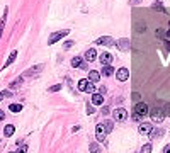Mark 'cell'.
Instances as JSON below:
<instances>
[{
	"mask_svg": "<svg viewBox=\"0 0 170 153\" xmlns=\"http://www.w3.org/2000/svg\"><path fill=\"white\" fill-rule=\"evenodd\" d=\"M145 116H148V105L145 104V102H138V104H134V119L138 121L141 117H145Z\"/></svg>",
	"mask_w": 170,
	"mask_h": 153,
	"instance_id": "obj_1",
	"label": "cell"
},
{
	"mask_svg": "<svg viewBox=\"0 0 170 153\" xmlns=\"http://www.w3.org/2000/svg\"><path fill=\"white\" fill-rule=\"evenodd\" d=\"M78 89L82 92H87V94H94L95 92V85L90 80H80L78 82Z\"/></svg>",
	"mask_w": 170,
	"mask_h": 153,
	"instance_id": "obj_2",
	"label": "cell"
},
{
	"mask_svg": "<svg viewBox=\"0 0 170 153\" xmlns=\"http://www.w3.org/2000/svg\"><path fill=\"white\" fill-rule=\"evenodd\" d=\"M148 114L151 116V119L155 122H162L165 119V112L162 111V109H158V107H153L151 111H148Z\"/></svg>",
	"mask_w": 170,
	"mask_h": 153,
	"instance_id": "obj_3",
	"label": "cell"
},
{
	"mask_svg": "<svg viewBox=\"0 0 170 153\" xmlns=\"http://www.w3.org/2000/svg\"><path fill=\"white\" fill-rule=\"evenodd\" d=\"M68 32H70L68 29H63V31H58V32H53V34L50 36V39H48V44H55L56 41H60L61 38H65Z\"/></svg>",
	"mask_w": 170,
	"mask_h": 153,
	"instance_id": "obj_4",
	"label": "cell"
},
{
	"mask_svg": "<svg viewBox=\"0 0 170 153\" xmlns=\"http://www.w3.org/2000/svg\"><path fill=\"white\" fill-rule=\"evenodd\" d=\"M112 117H114V121H126L128 119V111L126 109H122V107H119V109H116L114 111V114H112Z\"/></svg>",
	"mask_w": 170,
	"mask_h": 153,
	"instance_id": "obj_5",
	"label": "cell"
},
{
	"mask_svg": "<svg viewBox=\"0 0 170 153\" xmlns=\"http://www.w3.org/2000/svg\"><path fill=\"white\" fill-rule=\"evenodd\" d=\"M95 136H97L99 141H104V140H106V136H107V129H106L104 124H97V126H95Z\"/></svg>",
	"mask_w": 170,
	"mask_h": 153,
	"instance_id": "obj_6",
	"label": "cell"
},
{
	"mask_svg": "<svg viewBox=\"0 0 170 153\" xmlns=\"http://www.w3.org/2000/svg\"><path fill=\"white\" fill-rule=\"evenodd\" d=\"M116 77H118L119 82H126L129 78V71H128V68H119V70L116 71Z\"/></svg>",
	"mask_w": 170,
	"mask_h": 153,
	"instance_id": "obj_7",
	"label": "cell"
},
{
	"mask_svg": "<svg viewBox=\"0 0 170 153\" xmlns=\"http://www.w3.org/2000/svg\"><path fill=\"white\" fill-rule=\"evenodd\" d=\"M95 44H99V46H102V44H106V46H112V44H114V39H112L111 36H102V38H99V39L95 41Z\"/></svg>",
	"mask_w": 170,
	"mask_h": 153,
	"instance_id": "obj_8",
	"label": "cell"
},
{
	"mask_svg": "<svg viewBox=\"0 0 170 153\" xmlns=\"http://www.w3.org/2000/svg\"><path fill=\"white\" fill-rule=\"evenodd\" d=\"M92 105H95V107H99V105H102L104 104V97H102V94H92Z\"/></svg>",
	"mask_w": 170,
	"mask_h": 153,
	"instance_id": "obj_9",
	"label": "cell"
},
{
	"mask_svg": "<svg viewBox=\"0 0 170 153\" xmlns=\"http://www.w3.org/2000/svg\"><path fill=\"white\" fill-rule=\"evenodd\" d=\"M99 61L102 65H111V63H112V54H111V53H102L99 56Z\"/></svg>",
	"mask_w": 170,
	"mask_h": 153,
	"instance_id": "obj_10",
	"label": "cell"
},
{
	"mask_svg": "<svg viewBox=\"0 0 170 153\" xmlns=\"http://www.w3.org/2000/svg\"><path fill=\"white\" fill-rule=\"evenodd\" d=\"M43 68H44V65H36V66H32V68H29V70L26 71L24 75H26V77H32V75H36V73H39V71H43Z\"/></svg>",
	"mask_w": 170,
	"mask_h": 153,
	"instance_id": "obj_11",
	"label": "cell"
},
{
	"mask_svg": "<svg viewBox=\"0 0 170 153\" xmlns=\"http://www.w3.org/2000/svg\"><path fill=\"white\" fill-rule=\"evenodd\" d=\"M151 129H153V126H151L150 122H141V124H140V129H138V131H140L141 134H150Z\"/></svg>",
	"mask_w": 170,
	"mask_h": 153,
	"instance_id": "obj_12",
	"label": "cell"
},
{
	"mask_svg": "<svg viewBox=\"0 0 170 153\" xmlns=\"http://www.w3.org/2000/svg\"><path fill=\"white\" fill-rule=\"evenodd\" d=\"M89 80L92 82V83H97V82L100 80V73L97 70H92L89 71Z\"/></svg>",
	"mask_w": 170,
	"mask_h": 153,
	"instance_id": "obj_13",
	"label": "cell"
},
{
	"mask_svg": "<svg viewBox=\"0 0 170 153\" xmlns=\"http://www.w3.org/2000/svg\"><path fill=\"white\" fill-rule=\"evenodd\" d=\"M85 60H87V61H95V60H97V51L94 50V48L89 50L87 53H85Z\"/></svg>",
	"mask_w": 170,
	"mask_h": 153,
	"instance_id": "obj_14",
	"label": "cell"
},
{
	"mask_svg": "<svg viewBox=\"0 0 170 153\" xmlns=\"http://www.w3.org/2000/svg\"><path fill=\"white\" fill-rule=\"evenodd\" d=\"M118 48L121 51H128L129 50V39H119L118 41Z\"/></svg>",
	"mask_w": 170,
	"mask_h": 153,
	"instance_id": "obj_15",
	"label": "cell"
},
{
	"mask_svg": "<svg viewBox=\"0 0 170 153\" xmlns=\"http://www.w3.org/2000/svg\"><path fill=\"white\" fill-rule=\"evenodd\" d=\"M14 131H15V126H12V124H7L5 128H3V134L9 138V136H12L14 134Z\"/></svg>",
	"mask_w": 170,
	"mask_h": 153,
	"instance_id": "obj_16",
	"label": "cell"
},
{
	"mask_svg": "<svg viewBox=\"0 0 170 153\" xmlns=\"http://www.w3.org/2000/svg\"><path fill=\"white\" fill-rule=\"evenodd\" d=\"M114 73V68H112V65H104V68H102V75H106V77H111Z\"/></svg>",
	"mask_w": 170,
	"mask_h": 153,
	"instance_id": "obj_17",
	"label": "cell"
},
{
	"mask_svg": "<svg viewBox=\"0 0 170 153\" xmlns=\"http://www.w3.org/2000/svg\"><path fill=\"white\" fill-rule=\"evenodd\" d=\"M15 58H17V51H12V53H10V56H9V60H7V63L3 65V68H7L9 65H12V63L15 61Z\"/></svg>",
	"mask_w": 170,
	"mask_h": 153,
	"instance_id": "obj_18",
	"label": "cell"
},
{
	"mask_svg": "<svg viewBox=\"0 0 170 153\" xmlns=\"http://www.w3.org/2000/svg\"><path fill=\"white\" fill-rule=\"evenodd\" d=\"M22 82H24V77H19L17 80H14L12 83H10V89H17V87H20V85H22Z\"/></svg>",
	"mask_w": 170,
	"mask_h": 153,
	"instance_id": "obj_19",
	"label": "cell"
},
{
	"mask_svg": "<svg viewBox=\"0 0 170 153\" xmlns=\"http://www.w3.org/2000/svg\"><path fill=\"white\" fill-rule=\"evenodd\" d=\"M82 58L80 56H75V58H73V60H71V66H73V68H78V66H80V63H82Z\"/></svg>",
	"mask_w": 170,
	"mask_h": 153,
	"instance_id": "obj_20",
	"label": "cell"
},
{
	"mask_svg": "<svg viewBox=\"0 0 170 153\" xmlns=\"http://www.w3.org/2000/svg\"><path fill=\"white\" fill-rule=\"evenodd\" d=\"M89 150H90V153H100V146L97 143H92L89 146Z\"/></svg>",
	"mask_w": 170,
	"mask_h": 153,
	"instance_id": "obj_21",
	"label": "cell"
},
{
	"mask_svg": "<svg viewBox=\"0 0 170 153\" xmlns=\"http://www.w3.org/2000/svg\"><path fill=\"white\" fill-rule=\"evenodd\" d=\"M162 133H163L162 129H155V128H153V129L150 131V138L153 140V138H157V136H162Z\"/></svg>",
	"mask_w": 170,
	"mask_h": 153,
	"instance_id": "obj_22",
	"label": "cell"
},
{
	"mask_svg": "<svg viewBox=\"0 0 170 153\" xmlns=\"http://www.w3.org/2000/svg\"><path fill=\"white\" fill-rule=\"evenodd\" d=\"M10 111L12 112H20L22 111V105H20V104H10Z\"/></svg>",
	"mask_w": 170,
	"mask_h": 153,
	"instance_id": "obj_23",
	"label": "cell"
},
{
	"mask_svg": "<svg viewBox=\"0 0 170 153\" xmlns=\"http://www.w3.org/2000/svg\"><path fill=\"white\" fill-rule=\"evenodd\" d=\"M27 150H29V148H27V145H26V143H22V145H19V150H17L15 153H27Z\"/></svg>",
	"mask_w": 170,
	"mask_h": 153,
	"instance_id": "obj_24",
	"label": "cell"
},
{
	"mask_svg": "<svg viewBox=\"0 0 170 153\" xmlns=\"http://www.w3.org/2000/svg\"><path fill=\"white\" fill-rule=\"evenodd\" d=\"M141 153H151V143H146V145H143V148H141Z\"/></svg>",
	"mask_w": 170,
	"mask_h": 153,
	"instance_id": "obj_25",
	"label": "cell"
},
{
	"mask_svg": "<svg viewBox=\"0 0 170 153\" xmlns=\"http://www.w3.org/2000/svg\"><path fill=\"white\" fill-rule=\"evenodd\" d=\"M104 126H106L107 133H111L112 129H114V122H112V121H106V122H104Z\"/></svg>",
	"mask_w": 170,
	"mask_h": 153,
	"instance_id": "obj_26",
	"label": "cell"
},
{
	"mask_svg": "<svg viewBox=\"0 0 170 153\" xmlns=\"http://www.w3.org/2000/svg\"><path fill=\"white\" fill-rule=\"evenodd\" d=\"M100 107H102V111H100V112H102L104 116H107V114H109V111H111V109L107 107V105H100Z\"/></svg>",
	"mask_w": 170,
	"mask_h": 153,
	"instance_id": "obj_27",
	"label": "cell"
},
{
	"mask_svg": "<svg viewBox=\"0 0 170 153\" xmlns=\"http://www.w3.org/2000/svg\"><path fill=\"white\" fill-rule=\"evenodd\" d=\"M61 89V85H53V87H50V92H58Z\"/></svg>",
	"mask_w": 170,
	"mask_h": 153,
	"instance_id": "obj_28",
	"label": "cell"
},
{
	"mask_svg": "<svg viewBox=\"0 0 170 153\" xmlns=\"http://www.w3.org/2000/svg\"><path fill=\"white\" fill-rule=\"evenodd\" d=\"M163 112L170 116V102H167V104H165V111H163Z\"/></svg>",
	"mask_w": 170,
	"mask_h": 153,
	"instance_id": "obj_29",
	"label": "cell"
},
{
	"mask_svg": "<svg viewBox=\"0 0 170 153\" xmlns=\"http://www.w3.org/2000/svg\"><path fill=\"white\" fill-rule=\"evenodd\" d=\"M71 46H73V41H66V43H65V50H68Z\"/></svg>",
	"mask_w": 170,
	"mask_h": 153,
	"instance_id": "obj_30",
	"label": "cell"
},
{
	"mask_svg": "<svg viewBox=\"0 0 170 153\" xmlns=\"http://www.w3.org/2000/svg\"><path fill=\"white\" fill-rule=\"evenodd\" d=\"M87 112H89V114H94V107H92V105H87Z\"/></svg>",
	"mask_w": 170,
	"mask_h": 153,
	"instance_id": "obj_31",
	"label": "cell"
},
{
	"mask_svg": "<svg viewBox=\"0 0 170 153\" xmlns=\"http://www.w3.org/2000/svg\"><path fill=\"white\" fill-rule=\"evenodd\" d=\"M3 119H5V112L0 109V121H3Z\"/></svg>",
	"mask_w": 170,
	"mask_h": 153,
	"instance_id": "obj_32",
	"label": "cell"
},
{
	"mask_svg": "<svg viewBox=\"0 0 170 153\" xmlns=\"http://www.w3.org/2000/svg\"><path fill=\"white\" fill-rule=\"evenodd\" d=\"M163 153H170V145H167V146L163 148Z\"/></svg>",
	"mask_w": 170,
	"mask_h": 153,
	"instance_id": "obj_33",
	"label": "cell"
},
{
	"mask_svg": "<svg viewBox=\"0 0 170 153\" xmlns=\"http://www.w3.org/2000/svg\"><path fill=\"white\" fill-rule=\"evenodd\" d=\"M106 90H107L106 87H100V89H99V94H106Z\"/></svg>",
	"mask_w": 170,
	"mask_h": 153,
	"instance_id": "obj_34",
	"label": "cell"
},
{
	"mask_svg": "<svg viewBox=\"0 0 170 153\" xmlns=\"http://www.w3.org/2000/svg\"><path fill=\"white\" fill-rule=\"evenodd\" d=\"M2 32H3V24L0 22V38H2Z\"/></svg>",
	"mask_w": 170,
	"mask_h": 153,
	"instance_id": "obj_35",
	"label": "cell"
},
{
	"mask_svg": "<svg viewBox=\"0 0 170 153\" xmlns=\"http://www.w3.org/2000/svg\"><path fill=\"white\" fill-rule=\"evenodd\" d=\"M2 99H3V94H2V92H0V102H2Z\"/></svg>",
	"mask_w": 170,
	"mask_h": 153,
	"instance_id": "obj_36",
	"label": "cell"
},
{
	"mask_svg": "<svg viewBox=\"0 0 170 153\" xmlns=\"http://www.w3.org/2000/svg\"><path fill=\"white\" fill-rule=\"evenodd\" d=\"M167 39H170V31L167 32Z\"/></svg>",
	"mask_w": 170,
	"mask_h": 153,
	"instance_id": "obj_37",
	"label": "cell"
},
{
	"mask_svg": "<svg viewBox=\"0 0 170 153\" xmlns=\"http://www.w3.org/2000/svg\"><path fill=\"white\" fill-rule=\"evenodd\" d=\"M133 2H140V0H133Z\"/></svg>",
	"mask_w": 170,
	"mask_h": 153,
	"instance_id": "obj_38",
	"label": "cell"
},
{
	"mask_svg": "<svg viewBox=\"0 0 170 153\" xmlns=\"http://www.w3.org/2000/svg\"><path fill=\"white\" fill-rule=\"evenodd\" d=\"M10 153H15V152H10Z\"/></svg>",
	"mask_w": 170,
	"mask_h": 153,
	"instance_id": "obj_39",
	"label": "cell"
}]
</instances>
